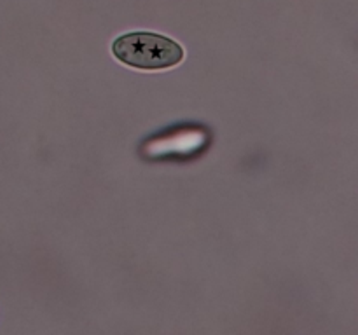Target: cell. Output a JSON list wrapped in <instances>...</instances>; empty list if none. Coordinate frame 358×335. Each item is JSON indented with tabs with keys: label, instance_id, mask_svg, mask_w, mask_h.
Instances as JSON below:
<instances>
[{
	"label": "cell",
	"instance_id": "cell-1",
	"mask_svg": "<svg viewBox=\"0 0 358 335\" xmlns=\"http://www.w3.org/2000/svg\"><path fill=\"white\" fill-rule=\"evenodd\" d=\"M112 52L124 65L138 70H164L184 59V49L173 38L150 31L121 35L112 44Z\"/></svg>",
	"mask_w": 358,
	"mask_h": 335
}]
</instances>
